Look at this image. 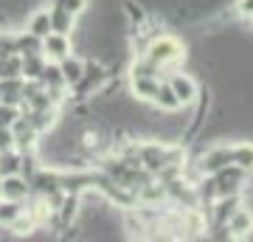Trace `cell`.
<instances>
[{"mask_svg":"<svg viewBox=\"0 0 253 242\" xmlns=\"http://www.w3.org/2000/svg\"><path fill=\"white\" fill-rule=\"evenodd\" d=\"M236 14L239 17H253V0H236Z\"/></svg>","mask_w":253,"mask_h":242,"instance_id":"7402d4cb","label":"cell"},{"mask_svg":"<svg viewBox=\"0 0 253 242\" xmlns=\"http://www.w3.org/2000/svg\"><path fill=\"white\" fill-rule=\"evenodd\" d=\"M56 65H59V73H62V79H65V85H68V88L79 85L82 73H84V59H82V56L68 54V56H62Z\"/></svg>","mask_w":253,"mask_h":242,"instance_id":"30bf717a","label":"cell"},{"mask_svg":"<svg viewBox=\"0 0 253 242\" xmlns=\"http://www.w3.org/2000/svg\"><path fill=\"white\" fill-rule=\"evenodd\" d=\"M231 240H251L253 237V208L251 206H236V211L225 220Z\"/></svg>","mask_w":253,"mask_h":242,"instance_id":"277c9868","label":"cell"},{"mask_svg":"<svg viewBox=\"0 0 253 242\" xmlns=\"http://www.w3.org/2000/svg\"><path fill=\"white\" fill-rule=\"evenodd\" d=\"M144 56L149 62H155L161 71H169V68H177L183 62V56H186V45L172 34H152L149 37V43L144 48Z\"/></svg>","mask_w":253,"mask_h":242,"instance_id":"6da1fadb","label":"cell"},{"mask_svg":"<svg viewBox=\"0 0 253 242\" xmlns=\"http://www.w3.org/2000/svg\"><path fill=\"white\" fill-rule=\"evenodd\" d=\"M194 163V169L200 172V175H214L217 169H222V166H228L231 163V144H217V146H208L206 152L200 155Z\"/></svg>","mask_w":253,"mask_h":242,"instance_id":"7a4b0ae2","label":"cell"},{"mask_svg":"<svg viewBox=\"0 0 253 242\" xmlns=\"http://www.w3.org/2000/svg\"><path fill=\"white\" fill-rule=\"evenodd\" d=\"M48 17H51V31H59V34H73V31H76V20L79 17L62 11L59 6H51V9H48Z\"/></svg>","mask_w":253,"mask_h":242,"instance_id":"7c38bea8","label":"cell"},{"mask_svg":"<svg viewBox=\"0 0 253 242\" xmlns=\"http://www.w3.org/2000/svg\"><path fill=\"white\" fill-rule=\"evenodd\" d=\"M28 197H31V183L23 175H6V178H0V200L26 203Z\"/></svg>","mask_w":253,"mask_h":242,"instance_id":"52a82bcc","label":"cell"},{"mask_svg":"<svg viewBox=\"0 0 253 242\" xmlns=\"http://www.w3.org/2000/svg\"><path fill=\"white\" fill-rule=\"evenodd\" d=\"M126 88H129L126 96H132V101L152 104L155 93L161 88V79H155V76H129V79H126Z\"/></svg>","mask_w":253,"mask_h":242,"instance_id":"5b68a950","label":"cell"},{"mask_svg":"<svg viewBox=\"0 0 253 242\" xmlns=\"http://www.w3.org/2000/svg\"><path fill=\"white\" fill-rule=\"evenodd\" d=\"M23 85H26L23 76H3L0 79V101L23 107Z\"/></svg>","mask_w":253,"mask_h":242,"instance_id":"9c48e42d","label":"cell"},{"mask_svg":"<svg viewBox=\"0 0 253 242\" xmlns=\"http://www.w3.org/2000/svg\"><path fill=\"white\" fill-rule=\"evenodd\" d=\"M42 54H45V59H51V62H59L62 56L73 54V40H71V34L48 31V34L42 37Z\"/></svg>","mask_w":253,"mask_h":242,"instance_id":"8992f818","label":"cell"},{"mask_svg":"<svg viewBox=\"0 0 253 242\" xmlns=\"http://www.w3.org/2000/svg\"><path fill=\"white\" fill-rule=\"evenodd\" d=\"M20 158L23 155L17 149H3L0 152V178H6V175H20Z\"/></svg>","mask_w":253,"mask_h":242,"instance_id":"e0dca14e","label":"cell"},{"mask_svg":"<svg viewBox=\"0 0 253 242\" xmlns=\"http://www.w3.org/2000/svg\"><path fill=\"white\" fill-rule=\"evenodd\" d=\"M121 14H124L126 26L132 28H146L149 26V11L141 0H121Z\"/></svg>","mask_w":253,"mask_h":242,"instance_id":"ba28073f","label":"cell"},{"mask_svg":"<svg viewBox=\"0 0 253 242\" xmlns=\"http://www.w3.org/2000/svg\"><path fill=\"white\" fill-rule=\"evenodd\" d=\"M166 82H169V88L174 90V96L180 99L183 107H191V104L200 99V85H197V79H194V76H189V73L172 71L169 76H166Z\"/></svg>","mask_w":253,"mask_h":242,"instance_id":"3957f363","label":"cell"},{"mask_svg":"<svg viewBox=\"0 0 253 242\" xmlns=\"http://www.w3.org/2000/svg\"><path fill=\"white\" fill-rule=\"evenodd\" d=\"M45 62V54H26L23 56V79H40Z\"/></svg>","mask_w":253,"mask_h":242,"instance_id":"9a60e30c","label":"cell"},{"mask_svg":"<svg viewBox=\"0 0 253 242\" xmlns=\"http://www.w3.org/2000/svg\"><path fill=\"white\" fill-rule=\"evenodd\" d=\"M3 149H14V135H11V127H0V152Z\"/></svg>","mask_w":253,"mask_h":242,"instance_id":"44dd1931","label":"cell"},{"mask_svg":"<svg viewBox=\"0 0 253 242\" xmlns=\"http://www.w3.org/2000/svg\"><path fill=\"white\" fill-rule=\"evenodd\" d=\"M20 116H23V107H14V104H3V101H0V127H11Z\"/></svg>","mask_w":253,"mask_h":242,"instance_id":"ffe728a7","label":"cell"},{"mask_svg":"<svg viewBox=\"0 0 253 242\" xmlns=\"http://www.w3.org/2000/svg\"><path fill=\"white\" fill-rule=\"evenodd\" d=\"M23 208H26V203H17V200H0V225H9Z\"/></svg>","mask_w":253,"mask_h":242,"instance_id":"ac0fdd59","label":"cell"},{"mask_svg":"<svg viewBox=\"0 0 253 242\" xmlns=\"http://www.w3.org/2000/svg\"><path fill=\"white\" fill-rule=\"evenodd\" d=\"M14 48H17L20 56H26V54H42V40L26 31V34L14 37Z\"/></svg>","mask_w":253,"mask_h":242,"instance_id":"2e32d148","label":"cell"},{"mask_svg":"<svg viewBox=\"0 0 253 242\" xmlns=\"http://www.w3.org/2000/svg\"><path fill=\"white\" fill-rule=\"evenodd\" d=\"M155 107H161V113H177V110L183 107L180 99L174 96V90L169 88V82L161 79V88H158V93H155Z\"/></svg>","mask_w":253,"mask_h":242,"instance_id":"8fae6325","label":"cell"},{"mask_svg":"<svg viewBox=\"0 0 253 242\" xmlns=\"http://www.w3.org/2000/svg\"><path fill=\"white\" fill-rule=\"evenodd\" d=\"M231 163L253 172V141H239L231 144Z\"/></svg>","mask_w":253,"mask_h":242,"instance_id":"4fadbf2b","label":"cell"},{"mask_svg":"<svg viewBox=\"0 0 253 242\" xmlns=\"http://www.w3.org/2000/svg\"><path fill=\"white\" fill-rule=\"evenodd\" d=\"M54 6H59L62 11H68L73 17H82L87 11V0H54Z\"/></svg>","mask_w":253,"mask_h":242,"instance_id":"d6986e66","label":"cell"},{"mask_svg":"<svg viewBox=\"0 0 253 242\" xmlns=\"http://www.w3.org/2000/svg\"><path fill=\"white\" fill-rule=\"evenodd\" d=\"M26 31L28 34H34V37H42L51 31V17H48V9H37L28 14V23H26Z\"/></svg>","mask_w":253,"mask_h":242,"instance_id":"5bb4252c","label":"cell"}]
</instances>
